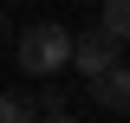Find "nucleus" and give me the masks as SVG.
Returning <instances> with one entry per match:
<instances>
[{
  "instance_id": "1",
  "label": "nucleus",
  "mask_w": 130,
  "mask_h": 123,
  "mask_svg": "<svg viewBox=\"0 0 130 123\" xmlns=\"http://www.w3.org/2000/svg\"><path fill=\"white\" fill-rule=\"evenodd\" d=\"M13 58L26 65L32 78H52V71L72 65V32H65L59 19H39V26H26V32L13 39Z\"/></svg>"
},
{
  "instance_id": "4",
  "label": "nucleus",
  "mask_w": 130,
  "mask_h": 123,
  "mask_svg": "<svg viewBox=\"0 0 130 123\" xmlns=\"http://www.w3.org/2000/svg\"><path fill=\"white\" fill-rule=\"evenodd\" d=\"M98 32H104V39H130V0H104V13H98Z\"/></svg>"
},
{
  "instance_id": "5",
  "label": "nucleus",
  "mask_w": 130,
  "mask_h": 123,
  "mask_svg": "<svg viewBox=\"0 0 130 123\" xmlns=\"http://www.w3.org/2000/svg\"><path fill=\"white\" fill-rule=\"evenodd\" d=\"M0 123H39V97L7 91V97H0Z\"/></svg>"
},
{
  "instance_id": "3",
  "label": "nucleus",
  "mask_w": 130,
  "mask_h": 123,
  "mask_svg": "<svg viewBox=\"0 0 130 123\" xmlns=\"http://www.w3.org/2000/svg\"><path fill=\"white\" fill-rule=\"evenodd\" d=\"M91 97H98L104 110H130V65L117 58V65H111L104 78H91Z\"/></svg>"
},
{
  "instance_id": "2",
  "label": "nucleus",
  "mask_w": 130,
  "mask_h": 123,
  "mask_svg": "<svg viewBox=\"0 0 130 123\" xmlns=\"http://www.w3.org/2000/svg\"><path fill=\"white\" fill-rule=\"evenodd\" d=\"M72 65H78L85 78H104V71L117 65V46H111L98 26H91V32H72Z\"/></svg>"
},
{
  "instance_id": "6",
  "label": "nucleus",
  "mask_w": 130,
  "mask_h": 123,
  "mask_svg": "<svg viewBox=\"0 0 130 123\" xmlns=\"http://www.w3.org/2000/svg\"><path fill=\"white\" fill-rule=\"evenodd\" d=\"M39 123H78V117H65V110H39Z\"/></svg>"
}]
</instances>
